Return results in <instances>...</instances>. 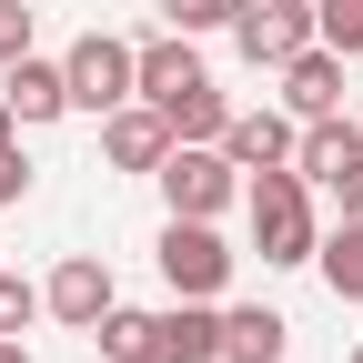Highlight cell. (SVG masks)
<instances>
[{
	"label": "cell",
	"instance_id": "6da1fadb",
	"mask_svg": "<svg viewBox=\"0 0 363 363\" xmlns=\"http://www.w3.org/2000/svg\"><path fill=\"white\" fill-rule=\"evenodd\" d=\"M242 212H252V252L272 272H293L323 252V222H313V182L293 162H272V172H242Z\"/></svg>",
	"mask_w": 363,
	"mask_h": 363
},
{
	"label": "cell",
	"instance_id": "7a4b0ae2",
	"mask_svg": "<svg viewBox=\"0 0 363 363\" xmlns=\"http://www.w3.org/2000/svg\"><path fill=\"white\" fill-rule=\"evenodd\" d=\"M61 81H71V111H121V101H142V51H131L121 30H81L71 51H61Z\"/></svg>",
	"mask_w": 363,
	"mask_h": 363
},
{
	"label": "cell",
	"instance_id": "3957f363",
	"mask_svg": "<svg viewBox=\"0 0 363 363\" xmlns=\"http://www.w3.org/2000/svg\"><path fill=\"white\" fill-rule=\"evenodd\" d=\"M152 182H162V202H172L182 222H222V212L242 202V172H233V152H222V142H172Z\"/></svg>",
	"mask_w": 363,
	"mask_h": 363
},
{
	"label": "cell",
	"instance_id": "277c9868",
	"mask_svg": "<svg viewBox=\"0 0 363 363\" xmlns=\"http://www.w3.org/2000/svg\"><path fill=\"white\" fill-rule=\"evenodd\" d=\"M152 262H162V283L182 293V303H222V283H233V242L212 233V222H162V242H152Z\"/></svg>",
	"mask_w": 363,
	"mask_h": 363
},
{
	"label": "cell",
	"instance_id": "5b68a950",
	"mask_svg": "<svg viewBox=\"0 0 363 363\" xmlns=\"http://www.w3.org/2000/svg\"><path fill=\"white\" fill-rule=\"evenodd\" d=\"M313 40H323V30H313V0H242V11H233V51L252 71H283L293 51H313Z\"/></svg>",
	"mask_w": 363,
	"mask_h": 363
},
{
	"label": "cell",
	"instance_id": "8992f818",
	"mask_svg": "<svg viewBox=\"0 0 363 363\" xmlns=\"http://www.w3.org/2000/svg\"><path fill=\"white\" fill-rule=\"evenodd\" d=\"M111 303H121V293H111V262H101V252H61L51 283H40V313H51V323H71V333H91Z\"/></svg>",
	"mask_w": 363,
	"mask_h": 363
},
{
	"label": "cell",
	"instance_id": "52a82bcc",
	"mask_svg": "<svg viewBox=\"0 0 363 363\" xmlns=\"http://www.w3.org/2000/svg\"><path fill=\"white\" fill-rule=\"evenodd\" d=\"M162 152H172V121H162L152 101L101 111V162H111V172H162Z\"/></svg>",
	"mask_w": 363,
	"mask_h": 363
},
{
	"label": "cell",
	"instance_id": "ba28073f",
	"mask_svg": "<svg viewBox=\"0 0 363 363\" xmlns=\"http://www.w3.org/2000/svg\"><path fill=\"white\" fill-rule=\"evenodd\" d=\"M272 81H283V111H293V121H323V111H343V51H323V40H313V51H293Z\"/></svg>",
	"mask_w": 363,
	"mask_h": 363
},
{
	"label": "cell",
	"instance_id": "9c48e42d",
	"mask_svg": "<svg viewBox=\"0 0 363 363\" xmlns=\"http://www.w3.org/2000/svg\"><path fill=\"white\" fill-rule=\"evenodd\" d=\"M0 101H11V121H21V131H40V121H61V111H71V81H61V61L21 51L11 71H0Z\"/></svg>",
	"mask_w": 363,
	"mask_h": 363
},
{
	"label": "cell",
	"instance_id": "30bf717a",
	"mask_svg": "<svg viewBox=\"0 0 363 363\" xmlns=\"http://www.w3.org/2000/svg\"><path fill=\"white\" fill-rule=\"evenodd\" d=\"M363 162V131H353V111H323V121H303V142H293V172L313 182V192H333V182Z\"/></svg>",
	"mask_w": 363,
	"mask_h": 363
},
{
	"label": "cell",
	"instance_id": "8fae6325",
	"mask_svg": "<svg viewBox=\"0 0 363 363\" xmlns=\"http://www.w3.org/2000/svg\"><path fill=\"white\" fill-rule=\"evenodd\" d=\"M303 142V121L293 111H233L222 121V152H233V172H272V162H293Z\"/></svg>",
	"mask_w": 363,
	"mask_h": 363
},
{
	"label": "cell",
	"instance_id": "7c38bea8",
	"mask_svg": "<svg viewBox=\"0 0 363 363\" xmlns=\"http://www.w3.org/2000/svg\"><path fill=\"white\" fill-rule=\"evenodd\" d=\"M293 353V323L272 303H222V363H283Z\"/></svg>",
	"mask_w": 363,
	"mask_h": 363
},
{
	"label": "cell",
	"instance_id": "4fadbf2b",
	"mask_svg": "<svg viewBox=\"0 0 363 363\" xmlns=\"http://www.w3.org/2000/svg\"><path fill=\"white\" fill-rule=\"evenodd\" d=\"M91 343H101V363H172L162 313H131V303H111L101 323H91Z\"/></svg>",
	"mask_w": 363,
	"mask_h": 363
},
{
	"label": "cell",
	"instance_id": "5bb4252c",
	"mask_svg": "<svg viewBox=\"0 0 363 363\" xmlns=\"http://www.w3.org/2000/svg\"><path fill=\"white\" fill-rule=\"evenodd\" d=\"M162 333H172V363H222V303H182L172 293Z\"/></svg>",
	"mask_w": 363,
	"mask_h": 363
},
{
	"label": "cell",
	"instance_id": "9a60e30c",
	"mask_svg": "<svg viewBox=\"0 0 363 363\" xmlns=\"http://www.w3.org/2000/svg\"><path fill=\"white\" fill-rule=\"evenodd\" d=\"M313 262H323L333 303H363V222H333V233H323V252H313Z\"/></svg>",
	"mask_w": 363,
	"mask_h": 363
},
{
	"label": "cell",
	"instance_id": "2e32d148",
	"mask_svg": "<svg viewBox=\"0 0 363 363\" xmlns=\"http://www.w3.org/2000/svg\"><path fill=\"white\" fill-rule=\"evenodd\" d=\"M313 30H323V51H363V0H313Z\"/></svg>",
	"mask_w": 363,
	"mask_h": 363
},
{
	"label": "cell",
	"instance_id": "e0dca14e",
	"mask_svg": "<svg viewBox=\"0 0 363 363\" xmlns=\"http://www.w3.org/2000/svg\"><path fill=\"white\" fill-rule=\"evenodd\" d=\"M30 323H40V283L0 262V333H30Z\"/></svg>",
	"mask_w": 363,
	"mask_h": 363
},
{
	"label": "cell",
	"instance_id": "ac0fdd59",
	"mask_svg": "<svg viewBox=\"0 0 363 363\" xmlns=\"http://www.w3.org/2000/svg\"><path fill=\"white\" fill-rule=\"evenodd\" d=\"M233 11H242V0H162V30H233Z\"/></svg>",
	"mask_w": 363,
	"mask_h": 363
},
{
	"label": "cell",
	"instance_id": "d6986e66",
	"mask_svg": "<svg viewBox=\"0 0 363 363\" xmlns=\"http://www.w3.org/2000/svg\"><path fill=\"white\" fill-rule=\"evenodd\" d=\"M30 40H40V11H30V0H0V71H11Z\"/></svg>",
	"mask_w": 363,
	"mask_h": 363
},
{
	"label": "cell",
	"instance_id": "ffe728a7",
	"mask_svg": "<svg viewBox=\"0 0 363 363\" xmlns=\"http://www.w3.org/2000/svg\"><path fill=\"white\" fill-rule=\"evenodd\" d=\"M30 202V152H21V131H0V212Z\"/></svg>",
	"mask_w": 363,
	"mask_h": 363
},
{
	"label": "cell",
	"instance_id": "44dd1931",
	"mask_svg": "<svg viewBox=\"0 0 363 363\" xmlns=\"http://www.w3.org/2000/svg\"><path fill=\"white\" fill-rule=\"evenodd\" d=\"M333 222H363V162H353V172L333 182Z\"/></svg>",
	"mask_w": 363,
	"mask_h": 363
},
{
	"label": "cell",
	"instance_id": "7402d4cb",
	"mask_svg": "<svg viewBox=\"0 0 363 363\" xmlns=\"http://www.w3.org/2000/svg\"><path fill=\"white\" fill-rule=\"evenodd\" d=\"M0 363H30V353H21V333H0Z\"/></svg>",
	"mask_w": 363,
	"mask_h": 363
},
{
	"label": "cell",
	"instance_id": "603a6c76",
	"mask_svg": "<svg viewBox=\"0 0 363 363\" xmlns=\"http://www.w3.org/2000/svg\"><path fill=\"white\" fill-rule=\"evenodd\" d=\"M0 131H21V121H11V101H0Z\"/></svg>",
	"mask_w": 363,
	"mask_h": 363
},
{
	"label": "cell",
	"instance_id": "cb8c5ba5",
	"mask_svg": "<svg viewBox=\"0 0 363 363\" xmlns=\"http://www.w3.org/2000/svg\"><path fill=\"white\" fill-rule=\"evenodd\" d=\"M343 363H363V343H353V353H343Z\"/></svg>",
	"mask_w": 363,
	"mask_h": 363
},
{
	"label": "cell",
	"instance_id": "d4e9b609",
	"mask_svg": "<svg viewBox=\"0 0 363 363\" xmlns=\"http://www.w3.org/2000/svg\"><path fill=\"white\" fill-rule=\"evenodd\" d=\"M353 131H363V111H353Z\"/></svg>",
	"mask_w": 363,
	"mask_h": 363
}]
</instances>
